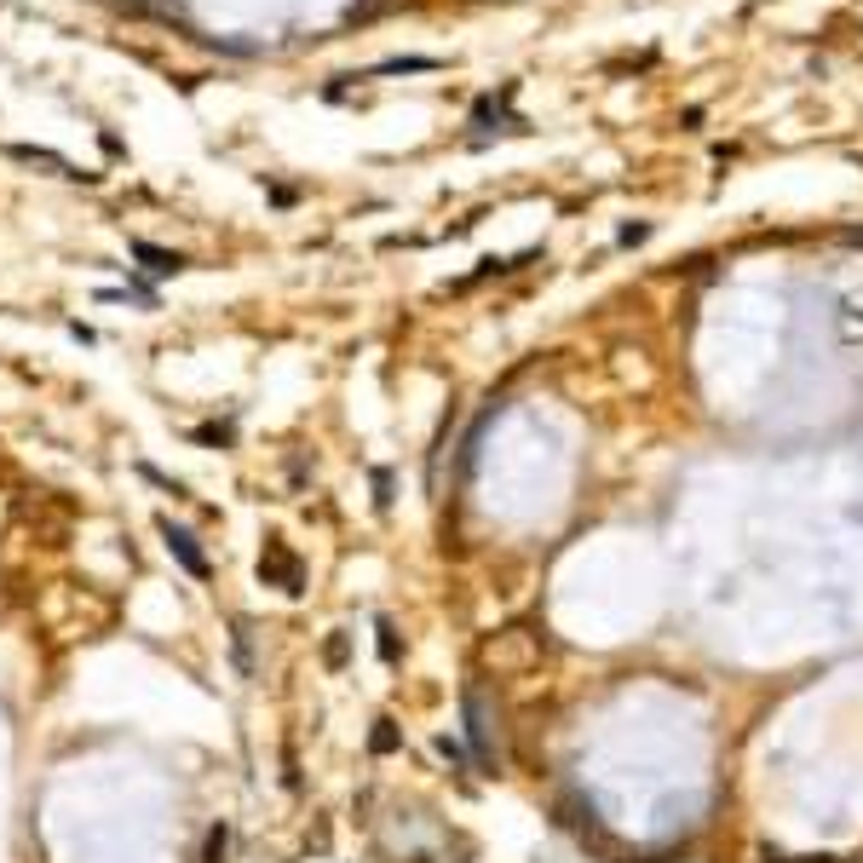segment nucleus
I'll use <instances>...</instances> for the list:
<instances>
[{
    "label": "nucleus",
    "mask_w": 863,
    "mask_h": 863,
    "mask_svg": "<svg viewBox=\"0 0 863 863\" xmlns=\"http://www.w3.org/2000/svg\"><path fill=\"white\" fill-rule=\"evenodd\" d=\"M541 656H547V639L518 622V628H501L478 645V668H490L495 679H518V674H530V668H541Z\"/></svg>",
    "instance_id": "1"
},
{
    "label": "nucleus",
    "mask_w": 863,
    "mask_h": 863,
    "mask_svg": "<svg viewBox=\"0 0 863 863\" xmlns=\"http://www.w3.org/2000/svg\"><path fill=\"white\" fill-rule=\"evenodd\" d=\"M461 720H467L472 766H501V720H495V708H490L484 679H467V691H461Z\"/></svg>",
    "instance_id": "2"
},
{
    "label": "nucleus",
    "mask_w": 863,
    "mask_h": 863,
    "mask_svg": "<svg viewBox=\"0 0 863 863\" xmlns=\"http://www.w3.org/2000/svg\"><path fill=\"white\" fill-rule=\"evenodd\" d=\"M156 536L167 541V553H173V559L185 564V570H190V576H196V582H208V576H213V564H208V553H202V547H196V536H190L185 524H173V518L162 513V518H156Z\"/></svg>",
    "instance_id": "3"
},
{
    "label": "nucleus",
    "mask_w": 863,
    "mask_h": 863,
    "mask_svg": "<svg viewBox=\"0 0 863 863\" xmlns=\"http://www.w3.org/2000/svg\"><path fill=\"white\" fill-rule=\"evenodd\" d=\"M259 582H277L282 593H305V570L300 559L282 547V541H265V559H259Z\"/></svg>",
    "instance_id": "4"
},
{
    "label": "nucleus",
    "mask_w": 863,
    "mask_h": 863,
    "mask_svg": "<svg viewBox=\"0 0 863 863\" xmlns=\"http://www.w3.org/2000/svg\"><path fill=\"white\" fill-rule=\"evenodd\" d=\"M127 248H133V259H139V265L150 271V277H179V271L190 265L185 254H173V248H156V242H144V236H133Z\"/></svg>",
    "instance_id": "5"
},
{
    "label": "nucleus",
    "mask_w": 863,
    "mask_h": 863,
    "mask_svg": "<svg viewBox=\"0 0 863 863\" xmlns=\"http://www.w3.org/2000/svg\"><path fill=\"white\" fill-rule=\"evenodd\" d=\"M6 156H12V162H41V167H58L64 179H87V185L98 179V173H81L75 162H64V156H58V150H47V144H6Z\"/></svg>",
    "instance_id": "6"
},
{
    "label": "nucleus",
    "mask_w": 863,
    "mask_h": 863,
    "mask_svg": "<svg viewBox=\"0 0 863 863\" xmlns=\"http://www.w3.org/2000/svg\"><path fill=\"white\" fill-rule=\"evenodd\" d=\"M225 846H231V823H213L202 840V863H225Z\"/></svg>",
    "instance_id": "7"
},
{
    "label": "nucleus",
    "mask_w": 863,
    "mask_h": 863,
    "mask_svg": "<svg viewBox=\"0 0 863 863\" xmlns=\"http://www.w3.org/2000/svg\"><path fill=\"white\" fill-rule=\"evenodd\" d=\"M369 748H374V754H397V748H403V737H397V725H392V720H374V731H369Z\"/></svg>",
    "instance_id": "8"
},
{
    "label": "nucleus",
    "mask_w": 863,
    "mask_h": 863,
    "mask_svg": "<svg viewBox=\"0 0 863 863\" xmlns=\"http://www.w3.org/2000/svg\"><path fill=\"white\" fill-rule=\"evenodd\" d=\"M236 668L254 674V645H248V622H236Z\"/></svg>",
    "instance_id": "9"
},
{
    "label": "nucleus",
    "mask_w": 863,
    "mask_h": 863,
    "mask_svg": "<svg viewBox=\"0 0 863 863\" xmlns=\"http://www.w3.org/2000/svg\"><path fill=\"white\" fill-rule=\"evenodd\" d=\"M374 633H380V662H397V628L380 616V622H374Z\"/></svg>",
    "instance_id": "10"
},
{
    "label": "nucleus",
    "mask_w": 863,
    "mask_h": 863,
    "mask_svg": "<svg viewBox=\"0 0 863 863\" xmlns=\"http://www.w3.org/2000/svg\"><path fill=\"white\" fill-rule=\"evenodd\" d=\"M432 748H438V754H444L449 766H467V748L455 743V737H438V743H432Z\"/></svg>",
    "instance_id": "11"
},
{
    "label": "nucleus",
    "mask_w": 863,
    "mask_h": 863,
    "mask_svg": "<svg viewBox=\"0 0 863 863\" xmlns=\"http://www.w3.org/2000/svg\"><path fill=\"white\" fill-rule=\"evenodd\" d=\"M190 438H196V444H231V432H225V426H196Z\"/></svg>",
    "instance_id": "12"
},
{
    "label": "nucleus",
    "mask_w": 863,
    "mask_h": 863,
    "mask_svg": "<svg viewBox=\"0 0 863 863\" xmlns=\"http://www.w3.org/2000/svg\"><path fill=\"white\" fill-rule=\"evenodd\" d=\"M323 656H328V668H346V633H334Z\"/></svg>",
    "instance_id": "13"
},
{
    "label": "nucleus",
    "mask_w": 863,
    "mask_h": 863,
    "mask_svg": "<svg viewBox=\"0 0 863 863\" xmlns=\"http://www.w3.org/2000/svg\"><path fill=\"white\" fill-rule=\"evenodd\" d=\"M783 863H835V858H783Z\"/></svg>",
    "instance_id": "14"
}]
</instances>
